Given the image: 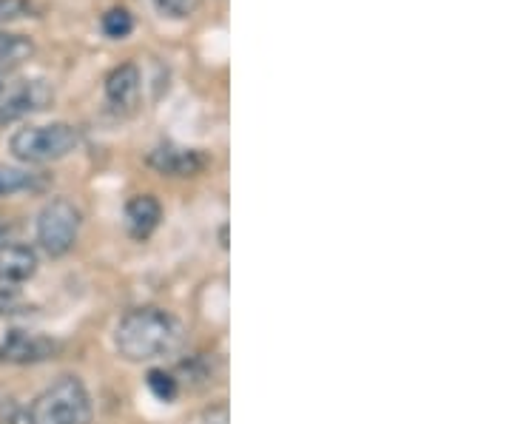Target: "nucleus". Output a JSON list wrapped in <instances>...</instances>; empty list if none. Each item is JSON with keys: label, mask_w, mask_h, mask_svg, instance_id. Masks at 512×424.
Returning a JSON list of instances; mask_svg holds the SVG:
<instances>
[{"label": "nucleus", "mask_w": 512, "mask_h": 424, "mask_svg": "<svg viewBox=\"0 0 512 424\" xmlns=\"http://www.w3.org/2000/svg\"><path fill=\"white\" fill-rule=\"evenodd\" d=\"M180 339V322L163 308H134L120 319L114 331V348L128 362H151L174 351Z\"/></svg>", "instance_id": "f257e3e1"}, {"label": "nucleus", "mask_w": 512, "mask_h": 424, "mask_svg": "<svg viewBox=\"0 0 512 424\" xmlns=\"http://www.w3.org/2000/svg\"><path fill=\"white\" fill-rule=\"evenodd\" d=\"M92 396L77 376H63L46 388L29 410V424H89Z\"/></svg>", "instance_id": "f03ea898"}, {"label": "nucleus", "mask_w": 512, "mask_h": 424, "mask_svg": "<svg viewBox=\"0 0 512 424\" xmlns=\"http://www.w3.org/2000/svg\"><path fill=\"white\" fill-rule=\"evenodd\" d=\"M80 146V131L69 123H52V126H26L18 129L9 140V151L20 163L43 166L69 157Z\"/></svg>", "instance_id": "7ed1b4c3"}, {"label": "nucleus", "mask_w": 512, "mask_h": 424, "mask_svg": "<svg viewBox=\"0 0 512 424\" xmlns=\"http://www.w3.org/2000/svg\"><path fill=\"white\" fill-rule=\"evenodd\" d=\"M80 234V211L69 200L57 197L37 214V242L49 257L69 254Z\"/></svg>", "instance_id": "20e7f679"}, {"label": "nucleus", "mask_w": 512, "mask_h": 424, "mask_svg": "<svg viewBox=\"0 0 512 424\" xmlns=\"http://www.w3.org/2000/svg\"><path fill=\"white\" fill-rule=\"evenodd\" d=\"M52 86L46 80H32V77H9L0 83V126L18 123L23 117L43 111L52 103Z\"/></svg>", "instance_id": "39448f33"}, {"label": "nucleus", "mask_w": 512, "mask_h": 424, "mask_svg": "<svg viewBox=\"0 0 512 424\" xmlns=\"http://www.w3.org/2000/svg\"><path fill=\"white\" fill-rule=\"evenodd\" d=\"M57 351V345L46 336L26 331H12L0 345V362H15V365H35L49 359Z\"/></svg>", "instance_id": "423d86ee"}, {"label": "nucleus", "mask_w": 512, "mask_h": 424, "mask_svg": "<svg viewBox=\"0 0 512 424\" xmlns=\"http://www.w3.org/2000/svg\"><path fill=\"white\" fill-rule=\"evenodd\" d=\"M148 163H151V168H157L160 174H168V177H194L205 166L200 151L174 146V143H163V146L154 148L148 154Z\"/></svg>", "instance_id": "0eeeda50"}, {"label": "nucleus", "mask_w": 512, "mask_h": 424, "mask_svg": "<svg viewBox=\"0 0 512 424\" xmlns=\"http://www.w3.org/2000/svg\"><path fill=\"white\" fill-rule=\"evenodd\" d=\"M37 271V254L29 245H18V242H6L0 245V282L18 285V282H29Z\"/></svg>", "instance_id": "6e6552de"}, {"label": "nucleus", "mask_w": 512, "mask_h": 424, "mask_svg": "<svg viewBox=\"0 0 512 424\" xmlns=\"http://www.w3.org/2000/svg\"><path fill=\"white\" fill-rule=\"evenodd\" d=\"M163 220V208L160 203L151 197V194H140V197H131L126 203V225L128 234L134 240H146L154 234V228Z\"/></svg>", "instance_id": "1a4fd4ad"}, {"label": "nucleus", "mask_w": 512, "mask_h": 424, "mask_svg": "<svg viewBox=\"0 0 512 424\" xmlns=\"http://www.w3.org/2000/svg\"><path fill=\"white\" fill-rule=\"evenodd\" d=\"M106 97L114 109H131L140 97V72L134 63H123L106 80Z\"/></svg>", "instance_id": "9d476101"}, {"label": "nucleus", "mask_w": 512, "mask_h": 424, "mask_svg": "<svg viewBox=\"0 0 512 424\" xmlns=\"http://www.w3.org/2000/svg\"><path fill=\"white\" fill-rule=\"evenodd\" d=\"M32 55H35V46L29 37L0 32V83L9 80Z\"/></svg>", "instance_id": "9b49d317"}, {"label": "nucleus", "mask_w": 512, "mask_h": 424, "mask_svg": "<svg viewBox=\"0 0 512 424\" xmlns=\"http://www.w3.org/2000/svg\"><path fill=\"white\" fill-rule=\"evenodd\" d=\"M146 382H148V390H151L160 402H171V399H177V393H180L177 379H174L171 373H165V370H151Z\"/></svg>", "instance_id": "f8f14e48"}, {"label": "nucleus", "mask_w": 512, "mask_h": 424, "mask_svg": "<svg viewBox=\"0 0 512 424\" xmlns=\"http://www.w3.org/2000/svg\"><path fill=\"white\" fill-rule=\"evenodd\" d=\"M134 29V18L128 15V9H109L103 15V32L114 40H123V37L131 35Z\"/></svg>", "instance_id": "ddd939ff"}, {"label": "nucleus", "mask_w": 512, "mask_h": 424, "mask_svg": "<svg viewBox=\"0 0 512 424\" xmlns=\"http://www.w3.org/2000/svg\"><path fill=\"white\" fill-rule=\"evenodd\" d=\"M35 185V174L20 171V168L0 166V194H15V191H26Z\"/></svg>", "instance_id": "4468645a"}, {"label": "nucleus", "mask_w": 512, "mask_h": 424, "mask_svg": "<svg viewBox=\"0 0 512 424\" xmlns=\"http://www.w3.org/2000/svg\"><path fill=\"white\" fill-rule=\"evenodd\" d=\"M200 0H154V9L171 20H185L197 12Z\"/></svg>", "instance_id": "2eb2a0df"}, {"label": "nucleus", "mask_w": 512, "mask_h": 424, "mask_svg": "<svg viewBox=\"0 0 512 424\" xmlns=\"http://www.w3.org/2000/svg\"><path fill=\"white\" fill-rule=\"evenodd\" d=\"M32 0H0V29L23 18H32Z\"/></svg>", "instance_id": "dca6fc26"}]
</instances>
